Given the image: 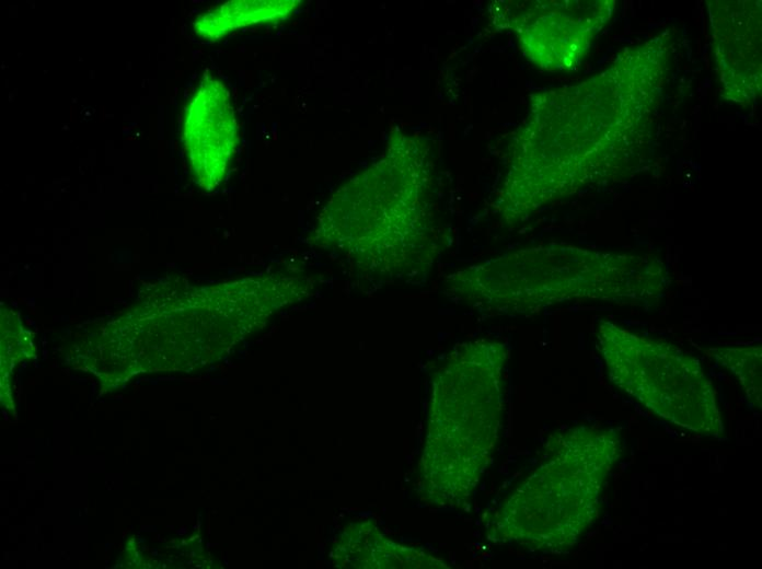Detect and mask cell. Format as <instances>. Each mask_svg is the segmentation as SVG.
I'll list each match as a JSON object with an SVG mask.
<instances>
[{
	"label": "cell",
	"mask_w": 762,
	"mask_h": 569,
	"mask_svg": "<svg viewBox=\"0 0 762 569\" xmlns=\"http://www.w3.org/2000/svg\"><path fill=\"white\" fill-rule=\"evenodd\" d=\"M619 259V258H617ZM589 256L556 258L540 266L535 257L510 256L470 268L457 276V295L492 306L549 304L574 298H620L643 295L647 267L621 258L616 264Z\"/></svg>",
	"instance_id": "obj_1"
},
{
	"label": "cell",
	"mask_w": 762,
	"mask_h": 569,
	"mask_svg": "<svg viewBox=\"0 0 762 569\" xmlns=\"http://www.w3.org/2000/svg\"><path fill=\"white\" fill-rule=\"evenodd\" d=\"M238 140L229 91L218 79L205 77L185 109L183 123L185 152L204 187L221 181Z\"/></svg>",
	"instance_id": "obj_3"
},
{
	"label": "cell",
	"mask_w": 762,
	"mask_h": 569,
	"mask_svg": "<svg viewBox=\"0 0 762 569\" xmlns=\"http://www.w3.org/2000/svg\"><path fill=\"white\" fill-rule=\"evenodd\" d=\"M299 4L296 0L229 1L198 16L195 33L203 38H220L239 27L286 18Z\"/></svg>",
	"instance_id": "obj_5"
},
{
	"label": "cell",
	"mask_w": 762,
	"mask_h": 569,
	"mask_svg": "<svg viewBox=\"0 0 762 569\" xmlns=\"http://www.w3.org/2000/svg\"><path fill=\"white\" fill-rule=\"evenodd\" d=\"M598 338L613 383L682 427L712 436L718 431L715 392L695 358L608 322Z\"/></svg>",
	"instance_id": "obj_2"
},
{
	"label": "cell",
	"mask_w": 762,
	"mask_h": 569,
	"mask_svg": "<svg viewBox=\"0 0 762 569\" xmlns=\"http://www.w3.org/2000/svg\"><path fill=\"white\" fill-rule=\"evenodd\" d=\"M519 32L523 49L545 68H569L587 49V28L567 14L551 12Z\"/></svg>",
	"instance_id": "obj_4"
}]
</instances>
